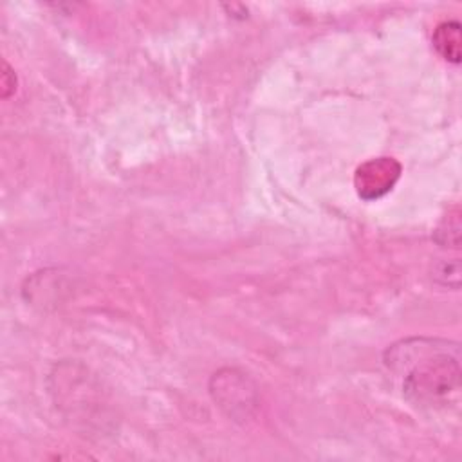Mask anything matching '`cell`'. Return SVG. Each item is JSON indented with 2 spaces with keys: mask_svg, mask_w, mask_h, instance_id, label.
I'll list each match as a JSON object with an SVG mask.
<instances>
[{
  "mask_svg": "<svg viewBox=\"0 0 462 462\" xmlns=\"http://www.w3.org/2000/svg\"><path fill=\"white\" fill-rule=\"evenodd\" d=\"M402 166L397 159L383 155L365 161L354 173V188L363 200H377L390 193L401 177Z\"/></svg>",
  "mask_w": 462,
  "mask_h": 462,
  "instance_id": "2",
  "label": "cell"
},
{
  "mask_svg": "<svg viewBox=\"0 0 462 462\" xmlns=\"http://www.w3.org/2000/svg\"><path fill=\"white\" fill-rule=\"evenodd\" d=\"M224 381L227 383V386L233 390H222V388H211V395L213 399L222 406L227 408L229 415H236V410L242 408L245 413V408L249 404H253V392L247 390V377H244V374H238L236 370H222L218 372Z\"/></svg>",
  "mask_w": 462,
  "mask_h": 462,
  "instance_id": "3",
  "label": "cell"
},
{
  "mask_svg": "<svg viewBox=\"0 0 462 462\" xmlns=\"http://www.w3.org/2000/svg\"><path fill=\"white\" fill-rule=\"evenodd\" d=\"M431 43L435 51L449 63H460V43H462V27L457 20H446L439 23L431 34Z\"/></svg>",
  "mask_w": 462,
  "mask_h": 462,
  "instance_id": "4",
  "label": "cell"
},
{
  "mask_svg": "<svg viewBox=\"0 0 462 462\" xmlns=\"http://www.w3.org/2000/svg\"><path fill=\"white\" fill-rule=\"evenodd\" d=\"M384 363L402 374V392L415 404H446L460 388L457 343L426 337L406 339L386 350Z\"/></svg>",
  "mask_w": 462,
  "mask_h": 462,
  "instance_id": "1",
  "label": "cell"
},
{
  "mask_svg": "<svg viewBox=\"0 0 462 462\" xmlns=\"http://www.w3.org/2000/svg\"><path fill=\"white\" fill-rule=\"evenodd\" d=\"M9 65L4 61V72H2V88H4V92H2V96L4 97H9V94L16 88V81H9Z\"/></svg>",
  "mask_w": 462,
  "mask_h": 462,
  "instance_id": "5",
  "label": "cell"
}]
</instances>
